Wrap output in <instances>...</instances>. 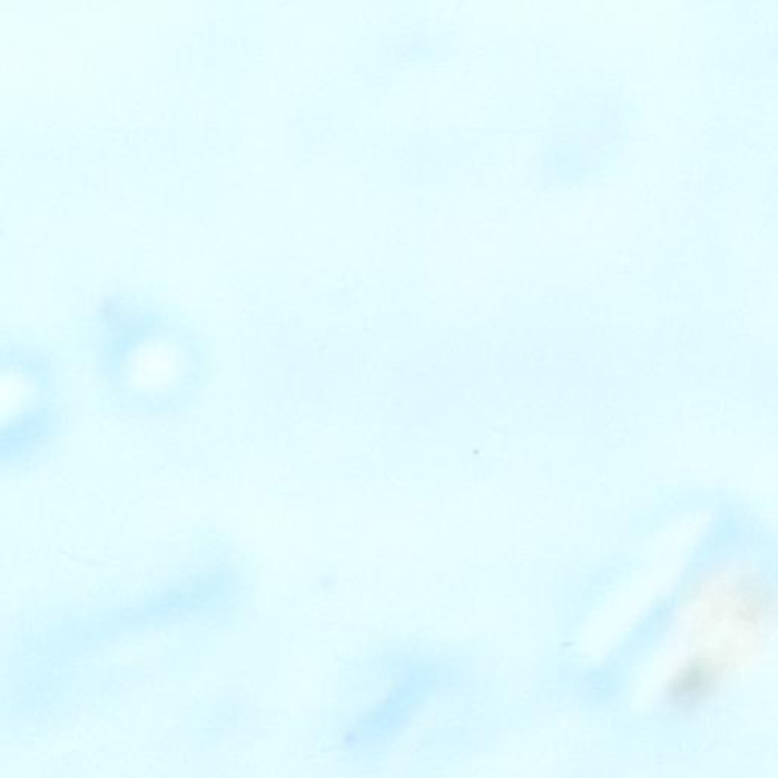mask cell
<instances>
[{
	"instance_id": "1",
	"label": "cell",
	"mask_w": 778,
	"mask_h": 778,
	"mask_svg": "<svg viewBox=\"0 0 778 778\" xmlns=\"http://www.w3.org/2000/svg\"><path fill=\"white\" fill-rule=\"evenodd\" d=\"M721 677L722 669L717 661L700 657L688 661L677 672L672 681V695L682 702L705 700L718 688Z\"/></svg>"
}]
</instances>
